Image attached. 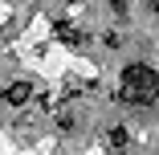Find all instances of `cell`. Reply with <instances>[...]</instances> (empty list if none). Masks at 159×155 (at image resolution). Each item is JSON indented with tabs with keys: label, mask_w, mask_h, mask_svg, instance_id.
<instances>
[{
	"label": "cell",
	"mask_w": 159,
	"mask_h": 155,
	"mask_svg": "<svg viewBox=\"0 0 159 155\" xmlns=\"http://www.w3.org/2000/svg\"><path fill=\"white\" fill-rule=\"evenodd\" d=\"M159 94V74L147 66H126L122 70V86H118V98L131 102V106H147Z\"/></svg>",
	"instance_id": "cell-1"
},
{
	"label": "cell",
	"mask_w": 159,
	"mask_h": 155,
	"mask_svg": "<svg viewBox=\"0 0 159 155\" xmlns=\"http://www.w3.org/2000/svg\"><path fill=\"white\" fill-rule=\"evenodd\" d=\"M29 98H33V90H29V82H12V86L4 90V102H8V106H25Z\"/></svg>",
	"instance_id": "cell-2"
},
{
	"label": "cell",
	"mask_w": 159,
	"mask_h": 155,
	"mask_svg": "<svg viewBox=\"0 0 159 155\" xmlns=\"http://www.w3.org/2000/svg\"><path fill=\"white\" fill-rule=\"evenodd\" d=\"M57 37H61V41H66V45H78V41H82V33H78V29H74V25H66V21H61V25H57Z\"/></svg>",
	"instance_id": "cell-3"
},
{
	"label": "cell",
	"mask_w": 159,
	"mask_h": 155,
	"mask_svg": "<svg viewBox=\"0 0 159 155\" xmlns=\"http://www.w3.org/2000/svg\"><path fill=\"white\" fill-rule=\"evenodd\" d=\"M155 12H159V4H155Z\"/></svg>",
	"instance_id": "cell-4"
}]
</instances>
